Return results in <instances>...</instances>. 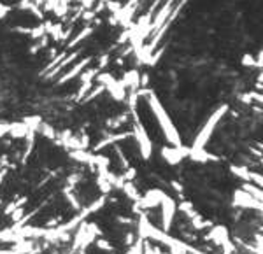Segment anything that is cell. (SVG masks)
<instances>
[{"label": "cell", "mask_w": 263, "mask_h": 254, "mask_svg": "<svg viewBox=\"0 0 263 254\" xmlns=\"http://www.w3.org/2000/svg\"><path fill=\"white\" fill-rule=\"evenodd\" d=\"M242 100H246V102L251 100V102H254V104L263 105V91H251V93L242 97Z\"/></svg>", "instance_id": "7c38bea8"}, {"label": "cell", "mask_w": 263, "mask_h": 254, "mask_svg": "<svg viewBox=\"0 0 263 254\" xmlns=\"http://www.w3.org/2000/svg\"><path fill=\"white\" fill-rule=\"evenodd\" d=\"M186 156H190V149L185 146H170V148L162 149V158L169 165H177L185 160Z\"/></svg>", "instance_id": "8992f818"}, {"label": "cell", "mask_w": 263, "mask_h": 254, "mask_svg": "<svg viewBox=\"0 0 263 254\" xmlns=\"http://www.w3.org/2000/svg\"><path fill=\"white\" fill-rule=\"evenodd\" d=\"M249 182H253V184H256L258 188L263 189V174L253 172V170H251V172H249Z\"/></svg>", "instance_id": "4fadbf2b"}, {"label": "cell", "mask_w": 263, "mask_h": 254, "mask_svg": "<svg viewBox=\"0 0 263 254\" xmlns=\"http://www.w3.org/2000/svg\"><path fill=\"white\" fill-rule=\"evenodd\" d=\"M95 244H97V247L98 249H102V251H114V245L113 244H109V242H107L106 239H98L97 242H95Z\"/></svg>", "instance_id": "5bb4252c"}, {"label": "cell", "mask_w": 263, "mask_h": 254, "mask_svg": "<svg viewBox=\"0 0 263 254\" xmlns=\"http://www.w3.org/2000/svg\"><path fill=\"white\" fill-rule=\"evenodd\" d=\"M0 254H9V252H7V251H2V249H0Z\"/></svg>", "instance_id": "2e32d148"}, {"label": "cell", "mask_w": 263, "mask_h": 254, "mask_svg": "<svg viewBox=\"0 0 263 254\" xmlns=\"http://www.w3.org/2000/svg\"><path fill=\"white\" fill-rule=\"evenodd\" d=\"M190 158L193 161H198V163H205V161H211V160H214V161L218 160L214 154L207 153L205 148L204 149H191L190 148Z\"/></svg>", "instance_id": "9c48e42d"}, {"label": "cell", "mask_w": 263, "mask_h": 254, "mask_svg": "<svg viewBox=\"0 0 263 254\" xmlns=\"http://www.w3.org/2000/svg\"><path fill=\"white\" fill-rule=\"evenodd\" d=\"M134 137H135V140H137V146H139V151H141L142 158H144V160H149L151 153H153V142H151L144 125H142L137 116H134Z\"/></svg>", "instance_id": "3957f363"}, {"label": "cell", "mask_w": 263, "mask_h": 254, "mask_svg": "<svg viewBox=\"0 0 263 254\" xmlns=\"http://www.w3.org/2000/svg\"><path fill=\"white\" fill-rule=\"evenodd\" d=\"M233 207L239 209H249V210H261L263 205L256 198H253L246 189H235L233 191Z\"/></svg>", "instance_id": "5b68a950"}, {"label": "cell", "mask_w": 263, "mask_h": 254, "mask_svg": "<svg viewBox=\"0 0 263 254\" xmlns=\"http://www.w3.org/2000/svg\"><path fill=\"white\" fill-rule=\"evenodd\" d=\"M232 174L235 177H239L241 181H244V182H249V172L251 170L248 168V166H237V165H233L232 168Z\"/></svg>", "instance_id": "30bf717a"}, {"label": "cell", "mask_w": 263, "mask_h": 254, "mask_svg": "<svg viewBox=\"0 0 263 254\" xmlns=\"http://www.w3.org/2000/svg\"><path fill=\"white\" fill-rule=\"evenodd\" d=\"M163 196H165V193L162 191V189L154 188V189H149L144 196H141V200L137 202L139 207L141 209H154V207H160Z\"/></svg>", "instance_id": "52a82bcc"}, {"label": "cell", "mask_w": 263, "mask_h": 254, "mask_svg": "<svg viewBox=\"0 0 263 254\" xmlns=\"http://www.w3.org/2000/svg\"><path fill=\"white\" fill-rule=\"evenodd\" d=\"M207 240H211L213 244H216V245H225L226 242H228V230L225 228V226H214L213 230L209 232V235L205 237Z\"/></svg>", "instance_id": "ba28073f"}, {"label": "cell", "mask_w": 263, "mask_h": 254, "mask_svg": "<svg viewBox=\"0 0 263 254\" xmlns=\"http://www.w3.org/2000/svg\"><path fill=\"white\" fill-rule=\"evenodd\" d=\"M147 104H149L151 110H153V116L156 118L158 125H160V130L165 135L167 142L170 146H182L181 142V135H179L177 128H175L172 118L169 116V112L165 110V107L162 105V102L158 100V97L154 93L149 91V97H147Z\"/></svg>", "instance_id": "6da1fadb"}, {"label": "cell", "mask_w": 263, "mask_h": 254, "mask_svg": "<svg viewBox=\"0 0 263 254\" xmlns=\"http://www.w3.org/2000/svg\"><path fill=\"white\" fill-rule=\"evenodd\" d=\"M160 207H162V230L163 232H169L174 224L175 214H177V205H175V200L172 196L165 194Z\"/></svg>", "instance_id": "277c9868"}, {"label": "cell", "mask_w": 263, "mask_h": 254, "mask_svg": "<svg viewBox=\"0 0 263 254\" xmlns=\"http://www.w3.org/2000/svg\"><path fill=\"white\" fill-rule=\"evenodd\" d=\"M179 210H181V212L182 214H185V216L186 217H188V219H191V217H193V216H197V210H195L193 209V205H191L190 204V202H182V204L181 205H179V207H177Z\"/></svg>", "instance_id": "8fae6325"}, {"label": "cell", "mask_w": 263, "mask_h": 254, "mask_svg": "<svg viewBox=\"0 0 263 254\" xmlns=\"http://www.w3.org/2000/svg\"><path fill=\"white\" fill-rule=\"evenodd\" d=\"M242 65L244 67H258V60L253 57V54H244V58H242Z\"/></svg>", "instance_id": "9a60e30c"}, {"label": "cell", "mask_w": 263, "mask_h": 254, "mask_svg": "<svg viewBox=\"0 0 263 254\" xmlns=\"http://www.w3.org/2000/svg\"><path fill=\"white\" fill-rule=\"evenodd\" d=\"M226 112H228V105H219L218 109L214 110L209 118H207L205 125L202 126V130L197 133V137H195L191 149H204L205 148L207 142H209L211 137H213L214 130H216V126L219 125V121L223 120V116H225Z\"/></svg>", "instance_id": "7a4b0ae2"}]
</instances>
